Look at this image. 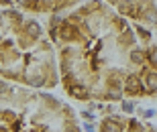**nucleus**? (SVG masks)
Segmentation results:
<instances>
[{"label": "nucleus", "instance_id": "6", "mask_svg": "<svg viewBox=\"0 0 157 132\" xmlns=\"http://www.w3.org/2000/svg\"><path fill=\"white\" fill-rule=\"evenodd\" d=\"M149 59H151V63H155L157 65V47L151 51V55H149Z\"/></svg>", "mask_w": 157, "mask_h": 132}, {"label": "nucleus", "instance_id": "2", "mask_svg": "<svg viewBox=\"0 0 157 132\" xmlns=\"http://www.w3.org/2000/svg\"><path fill=\"white\" fill-rule=\"evenodd\" d=\"M145 87L149 92H155L157 90V73H147L145 75Z\"/></svg>", "mask_w": 157, "mask_h": 132}, {"label": "nucleus", "instance_id": "10", "mask_svg": "<svg viewBox=\"0 0 157 132\" xmlns=\"http://www.w3.org/2000/svg\"><path fill=\"white\" fill-rule=\"evenodd\" d=\"M108 2H117V0H108Z\"/></svg>", "mask_w": 157, "mask_h": 132}, {"label": "nucleus", "instance_id": "8", "mask_svg": "<svg viewBox=\"0 0 157 132\" xmlns=\"http://www.w3.org/2000/svg\"><path fill=\"white\" fill-rule=\"evenodd\" d=\"M128 126H131V130H141V124H139V122H137V120H133V122H128Z\"/></svg>", "mask_w": 157, "mask_h": 132}, {"label": "nucleus", "instance_id": "5", "mask_svg": "<svg viewBox=\"0 0 157 132\" xmlns=\"http://www.w3.org/2000/svg\"><path fill=\"white\" fill-rule=\"evenodd\" d=\"M29 33H31V35H35V37H37V35H39V24L31 23V24H29Z\"/></svg>", "mask_w": 157, "mask_h": 132}, {"label": "nucleus", "instance_id": "9", "mask_svg": "<svg viewBox=\"0 0 157 132\" xmlns=\"http://www.w3.org/2000/svg\"><path fill=\"white\" fill-rule=\"evenodd\" d=\"M122 108L127 110V112H133V104H128V102H124V104H122Z\"/></svg>", "mask_w": 157, "mask_h": 132}, {"label": "nucleus", "instance_id": "3", "mask_svg": "<svg viewBox=\"0 0 157 132\" xmlns=\"http://www.w3.org/2000/svg\"><path fill=\"white\" fill-rule=\"evenodd\" d=\"M70 92H71V96L78 98V100L86 98V90H84V87H70Z\"/></svg>", "mask_w": 157, "mask_h": 132}, {"label": "nucleus", "instance_id": "7", "mask_svg": "<svg viewBox=\"0 0 157 132\" xmlns=\"http://www.w3.org/2000/svg\"><path fill=\"white\" fill-rule=\"evenodd\" d=\"M0 92H2V94H8V92H10V87L6 86L4 81H0Z\"/></svg>", "mask_w": 157, "mask_h": 132}, {"label": "nucleus", "instance_id": "4", "mask_svg": "<svg viewBox=\"0 0 157 132\" xmlns=\"http://www.w3.org/2000/svg\"><path fill=\"white\" fill-rule=\"evenodd\" d=\"M131 59H133L135 63H141V61H143V53L141 51H133L131 53Z\"/></svg>", "mask_w": 157, "mask_h": 132}, {"label": "nucleus", "instance_id": "1", "mask_svg": "<svg viewBox=\"0 0 157 132\" xmlns=\"http://www.w3.org/2000/svg\"><path fill=\"white\" fill-rule=\"evenodd\" d=\"M127 92L128 94H139L141 92V83L137 77H128L127 79Z\"/></svg>", "mask_w": 157, "mask_h": 132}]
</instances>
